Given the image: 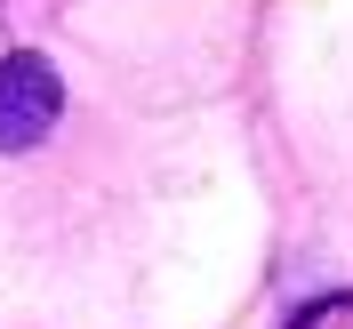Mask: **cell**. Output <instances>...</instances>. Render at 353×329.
I'll use <instances>...</instances> for the list:
<instances>
[{"mask_svg":"<svg viewBox=\"0 0 353 329\" xmlns=\"http://www.w3.org/2000/svg\"><path fill=\"white\" fill-rule=\"evenodd\" d=\"M65 112V81L48 72V57H8L0 65V153L41 145Z\"/></svg>","mask_w":353,"mask_h":329,"instance_id":"6da1fadb","label":"cell"}]
</instances>
